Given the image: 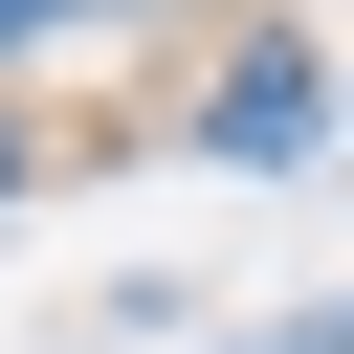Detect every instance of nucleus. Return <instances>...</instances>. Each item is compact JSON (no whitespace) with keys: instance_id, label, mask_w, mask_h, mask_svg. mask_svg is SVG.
<instances>
[{"instance_id":"1","label":"nucleus","mask_w":354,"mask_h":354,"mask_svg":"<svg viewBox=\"0 0 354 354\" xmlns=\"http://www.w3.org/2000/svg\"><path fill=\"white\" fill-rule=\"evenodd\" d=\"M310 111H332V88H310V66H288V44H243V66H221V111H199V133H221V155H243V177H288V155H310Z\"/></svg>"},{"instance_id":"2","label":"nucleus","mask_w":354,"mask_h":354,"mask_svg":"<svg viewBox=\"0 0 354 354\" xmlns=\"http://www.w3.org/2000/svg\"><path fill=\"white\" fill-rule=\"evenodd\" d=\"M266 354H354V310H310V332H266Z\"/></svg>"},{"instance_id":"3","label":"nucleus","mask_w":354,"mask_h":354,"mask_svg":"<svg viewBox=\"0 0 354 354\" xmlns=\"http://www.w3.org/2000/svg\"><path fill=\"white\" fill-rule=\"evenodd\" d=\"M44 22H66V0H0V44H44Z\"/></svg>"},{"instance_id":"4","label":"nucleus","mask_w":354,"mask_h":354,"mask_svg":"<svg viewBox=\"0 0 354 354\" xmlns=\"http://www.w3.org/2000/svg\"><path fill=\"white\" fill-rule=\"evenodd\" d=\"M0 199H22V133H0Z\"/></svg>"}]
</instances>
